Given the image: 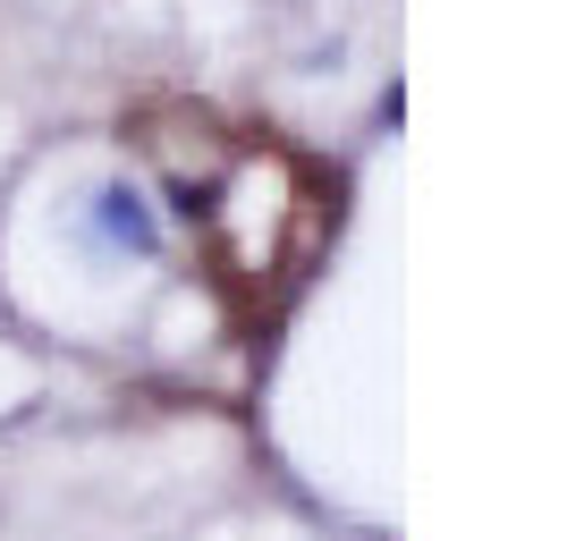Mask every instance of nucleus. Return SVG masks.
Wrapping results in <instances>:
<instances>
[{"mask_svg":"<svg viewBox=\"0 0 567 541\" xmlns=\"http://www.w3.org/2000/svg\"><path fill=\"white\" fill-rule=\"evenodd\" d=\"M85 229H94L102 246H127V254H153V246H162V229H153V212H144V195H136V187H102Z\"/></svg>","mask_w":567,"mask_h":541,"instance_id":"nucleus-1","label":"nucleus"}]
</instances>
